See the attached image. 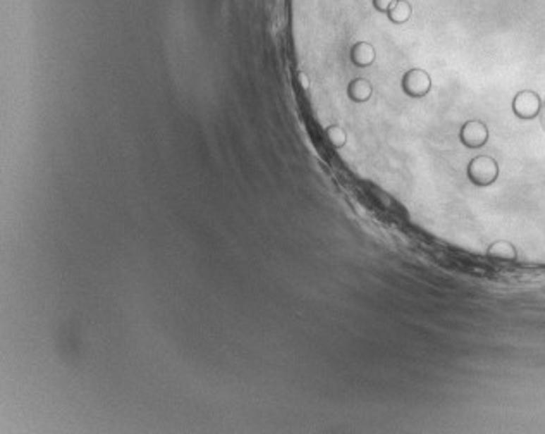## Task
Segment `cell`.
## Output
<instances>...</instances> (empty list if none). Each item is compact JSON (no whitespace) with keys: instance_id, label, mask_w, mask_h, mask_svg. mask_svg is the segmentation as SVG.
<instances>
[{"instance_id":"3","label":"cell","mask_w":545,"mask_h":434,"mask_svg":"<svg viewBox=\"0 0 545 434\" xmlns=\"http://www.w3.org/2000/svg\"><path fill=\"white\" fill-rule=\"evenodd\" d=\"M513 107H514V112H516L520 118L529 119V118H533V116H537V112H539L540 100H539V97L535 95V93L523 92L516 97Z\"/></svg>"},{"instance_id":"6","label":"cell","mask_w":545,"mask_h":434,"mask_svg":"<svg viewBox=\"0 0 545 434\" xmlns=\"http://www.w3.org/2000/svg\"><path fill=\"white\" fill-rule=\"evenodd\" d=\"M396 2L397 0H371V6H373V9L376 11V13L386 14L390 7H392Z\"/></svg>"},{"instance_id":"5","label":"cell","mask_w":545,"mask_h":434,"mask_svg":"<svg viewBox=\"0 0 545 434\" xmlns=\"http://www.w3.org/2000/svg\"><path fill=\"white\" fill-rule=\"evenodd\" d=\"M385 16L388 18L390 23H393V25H405L412 16L411 2H409V0H397Z\"/></svg>"},{"instance_id":"2","label":"cell","mask_w":545,"mask_h":434,"mask_svg":"<svg viewBox=\"0 0 545 434\" xmlns=\"http://www.w3.org/2000/svg\"><path fill=\"white\" fill-rule=\"evenodd\" d=\"M470 176L474 183H490L496 180L497 176V164L496 161L489 157H478L470 164Z\"/></svg>"},{"instance_id":"1","label":"cell","mask_w":545,"mask_h":434,"mask_svg":"<svg viewBox=\"0 0 545 434\" xmlns=\"http://www.w3.org/2000/svg\"><path fill=\"white\" fill-rule=\"evenodd\" d=\"M402 87H404V92L411 97H423L430 92L431 81L430 76L427 75L421 69H412L409 71L408 75L404 76L402 80Z\"/></svg>"},{"instance_id":"4","label":"cell","mask_w":545,"mask_h":434,"mask_svg":"<svg viewBox=\"0 0 545 434\" xmlns=\"http://www.w3.org/2000/svg\"><path fill=\"white\" fill-rule=\"evenodd\" d=\"M486 128L483 123H478V121H473V123H467L465 128H463L461 131V140L463 143L467 147H473V149H477V147H482L483 143L486 142Z\"/></svg>"}]
</instances>
